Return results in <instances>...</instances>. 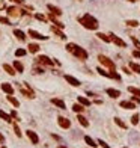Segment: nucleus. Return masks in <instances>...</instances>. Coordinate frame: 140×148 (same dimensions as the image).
<instances>
[{"mask_svg": "<svg viewBox=\"0 0 140 148\" xmlns=\"http://www.w3.org/2000/svg\"><path fill=\"white\" fill-rule=\"evenodd\" d=\"M66 50L69 53H72V55L77 57V59H80V61H88V57H89L88 51H86L84 49H82L80 45L74 44V42H68V44H66Z\"/></svg>", "mask_w": 140, "mask_h": 148, "instance_id": "nucleus-1", "label": "nucleus"}, {"mask_svg": "<svg viewBox=\"0 0 140 148\" xmlns=\"http://www.w3.org/2000/svg\"><path fill=\"white\" fill-rule=\"evenodd\" d=\"M78 21L80 24L83 26L84 29H89V30H96L98 29V20H96L95 17H92L90 14H84L83 17H78Z\"/></svg>", "mask_w": 140, "mask_h": 148, "instance_id": "nucleus-2", "label": "nucleus"}, {"mask_svg": "<svg viewBox=\"0 0 140 148\" xmlns=\"http://www.w3.org/2000/svg\"><path fill=\"white\" fill-rule=\"evenodd\" d=\"M98 61L103 63L105 68H109L110 71H116V63L113 62L110 57H107V56H104V55H100V56H98Z\"/></svg>", "mask_w": 140, "mask_h": 148, "instance_id": "nucleus-3", "label": "nucleus"}, {"mask_svg": "<svg viewBox=\"0 0 140 148\" xmlns=\"http://www.w3.org/2000/svg\"><path fill=\"white\" fill-rule=\"evenodd\" d=\"M109 36H110V41H111V42H115V44H116L117 47H122V49H123V47H127V42L123 41V39H121L119 36H116L115 33H110Z\"/></svg>", "mask_w": 140, "mask_h": 148, "instance_id": "nucleus-4", "label": "nucleus"}, {"mask_svg": "<svg viewBox=\"0 0 140 148\" xmlns=\"http://www.w3.org/2000/svg\"><path fill=\"white\" fill-rule=\"evenodd\" d=\"M36 61H38V63H42V65H48V67H51L53 63H54V62L50 59V57H48V56H44V55H42V56H38Z\"/></svg>", "mask_w": 140, "mask_h": 148, "instance_id": "nucleus-5", "label": "nucleus"}, {"mask_svg": "<svg viewBox=\"0 0 140 148\" xmlns=\"http://www.w3.org/2000/svg\"><path fill=\"white\" fill-rule=\"evenodd\" d=\"M29 36H32V38H35V39H42V41H45L48 38V36L42 35V33H39V32H36L33 29H29Z\"/></svg>", "mask_w": 140, "mask_h": 148, "instance_id": "nucleus-6", "label": "nucleus"}, {"mask_svg": "<svg viewBox=\"0 0 140 148\" xmlns=\"http://www.w3.org/2000/svg\"><path fill=\"white\" fill-rule=\"evenodd\" d=\"M57 123H59V125H60L62 129H69V127H71V121H69L68 118H63V116H59Z\"/></svg>", "mask_w": 140, "mask_h": 148, "instance_id": "nucleus-7", "label": "nucleus"}, {"mask_svg": "<svg viewBox=\"0 0 140 148\" xmlns=\"http://www.w3.org/2000/svg\"><path fill=\"white\" fill-rule=\"evenodd\" d=\"M65 80L71 85V86H80V80H77L75 77L69 76V74H65Z\"/></svg>", "mask_w": 140, "mask_h": 148, "instance_id": "nucleus-8", "label": "nucleus"}, {"mask_svg": "<svg viewBox=\"0 0 140 148\" xmlns=\"http://www.w3.org/2000/svg\"><path fill=\"white\" fill-rule=\"evenodd\" d=\"M21 12H23V11H20L17 6H11V8H8V15H11V17H18Z\"/></svg>", "mask_w": 140, "mask_h": 148, "instance_id": "nucleus-9", "label": "nucleus"}, {"mask_svg": "<svg viewBox=\"0 0 140 148\" xmlns=\"http://www.w3.org/2000/svg\"><path fill=\"white\" fill-rule=\"evenodd\" d=\"M26 133H27V137H29L32 142H33V144H38V142H39V137H38V135L35 133L33 130H27Z\"/></svg>", "mask_w": 140, "mask_h": 148, "instance_id": "nucleus-10", "label": "nucleus"}, {"mask_svg": "<svg viewBox=\"0 0 140 148\" xmlns=\"http://www.w3.org/2000/svg\"><path fill=\"white\" fill-rule=\"evenodd\" d=\"M51 103L54 104V106H57L59 109H66L65 101H63V100H60V98H51Z\"/></svg>", "mask_w": 140, "mask_h": 148, "instance_id": "nucleus-11", "label": "nucleus"}, {"mask_svg": "<svg viewBox=\"0 0 140 148\" xmlns=\"http://www.w3.org/2000/svg\"><path fill=\"white\" fill-rule=\"evenodd\" d=\"M105 92H107V95H109V97H111V98L121 97V91H117V89H113V88H109Z\"/></svg>", "mask_w": 140, "mask_h": 148, "instance_id": "nucleus-12", "label": "nucleus"}, {"mask_svg": "<svg viewBox=\"0 0 140 148\" xmlns=\"http://www.w3.org/2000/svg\"><path fill=\"white\" fill-rule=\"evenodd\" d=\"M2 89L5 92H6L8 95H12L14 94V88L11 86V83H2Z\"/></svg>", "mask_w": 140, "mask_h": 148, "instance_id": "nucleus-13", "label": "nucleus"}, {"mask_svg": "<svg viewBox=\"0 0 140 148\" xmlns=\"http://www.w3.org/2000/svg\"><path fill=\"white\" fill-rule=\"evenodd\" d=\"M121 107L130 110V109H136V104H134L133 101H127V100H125V101H121Z\"/></svg>", "mask_w": 140, "mask_h": 148, "instance_id": "nucleus-14", "label": "nucleus"}, {"mask_svg": "<svg viewBox=\"0 0 140 148\" xmlns=\"http://www.w3.org/2000/svg\"><path fill=\"white\" fill-rule=\"evenodd\" d=\"M3 70L6 71L9 76H15V73H17V71H15V68L11 67V65H8V63H5V65H3Z\"/></svg>", "mask_w": 140, "mask_h": 148, "instance_id": "nucleus-15", "label": "nucleus"}, {"mask_svg": "<svg viewBox=\"0 0 140 148\" xmlns=\"http://www.w3.org/2000/svg\"><path fill=\"white\" fill-rule=\"evenodd\" d=\"M48 11H51V14H54V15H57V17H59V15H62V11L60 9H59L57 6H53V5H48Z\"/></svg>", "mask_w": 140, "mask_h": 148, "instance_id": "nucleus-16", "label": "nucleus"}, {"mask_svg": "<svg viewBox=\"0 0 140 148\" xmlns=\"http://www.w3.org/2000/svg\"><path fill=\"white\" fill-rule=\"evenodd\" d=\"M77 121H78V123L82 124L83 127H89V121L86 119L84 116H82V113H78V115H77Z\"/></svg>", "mask_w": 140, "mask_h": 148, "instance_id": "nucleus-17", "label": "nucleus"}, {"mask_svg": "<svg viewBox=\"0 0 140 148\" xmlns=\"http://www.w3.org/2000/svg\"><path fill=\"white\" fill-rule=\"evenodd\" d=\"M50 20H51L53 23L56 24V27H59V29H63V27H65V24H63V23H60V21H57V20H56L54 14H50Z\"/></svg>", "mask_w": 140, "mask_h": 148, "instance_id": "nucleus-18", "label": "nucleus"}, {"mask_svg": "<svg viewBox=\"0 0 140 148\" xmlns=\"http://www.w3.org/2000/svg\"><path fill=\"white\" fill-rule=\"evenodd\" d=\"M0 118H2V119H5L6 123H12V116H11V115H8L6 112H5V110H0Z\"/></svg>", "mask_w": 140, "mask_h": 148, "instance_id": "nucleus-19", "label": "nucleus"}, {"mask_svg": "<svg viewBox=\"0 0 140 148\" xmlns=\"http://www.w3.org/2000/svg\"><path fill=\"white\" fill-rule=\"evenodd\" d=\"M14 35L17 36V38H18L20 41H24V39H26L24 32H23V30H20V29H15V30H14Z\"/></svg>", "mask_w": 140, "mask_h": 148, "instance_id": "nucleus-20", "label": "nucleus"}, {"mask_svg": "<svg viewBox=\"0 0 140 148\" xmlns=\"http://www.w3.org/2000/svg\"><path fill=\"white\" fill-rule=\"evenodd\" d=\"M21 94L23 95H26L27 98H35V94H33V91L29 88V89H21Z\"/></svg>", "mask_w": 140, "mask_h": 148, "instance_id": "nucleus-21", "label": "nucleus"}, {"mask_svg": "<svg viewBox=\"0 0 140 148\" xmlns=\"http://www.w3.org/2000/svg\"><path fill=\"white\" fill-rule=\"evenodd\" d=\"M84 142H86V144H88L90 148H95V147H96V142H95L90 136H84Z\"/></svg>", "mask_w": 140, "mask_h": 148, "instance_id": "nucleus-22", "label": "nucleus"}, {"mask_svg": "<svg viewBox=\"0 0 140 148\" xmlns=\"http://www.w3.org/2000/svg\"><path fill=\"white\" fill-rule=\"evenodd\" d=\"M72 110H74L75 113H82L83 110H84V106H83V104H80V103H77V104H74V106H72Z\"/></svg>", "mask_w": 140, "mask_h": 148, "instance_id": "nucleus-23", "label": "nucleus"}, {"mask_svg": "<svg viewBox=\"0 0 140 148\" xmlns=\"http://www.w3.org/2000/svg\"><path fill=\"white\" fill-rule=\"evenodd\" d=\"M14 68H15V71H18V73H23L24 71V67H23V63H21L20 61H15L14 62Z\"/></svg>", "mask_w": 140, "mask_h": 148, "instance_id": "nucleus-24", "label": "nucleus"}, {"mask_svg": "<svg viewBox=\"0 0 140 148\" xmlns=\"http://www.w3.org/2000/svg\"><path fill=\"white\" fill-rule=\"evenodd\" d=\"M51 30H53V33H56V35L59 36V38H62V39H65V38H66V36L63 35V32H60V30H59V27H56V26H53Z\"/></svg>", "mask_w": 140, "mask_h": 148, "instance_id": "nucleus-25", "label": "nucleus"}, {"mask_svg": "<svg viewBox=\"0 0 140 148\" xmlns=\"http://www.w3.org/2000/svg\"><path fill=\"white\" fill-rule=\"evenodd\" d=\"M78 103H80V104H83L84 107H88V106H90V101H89V100L86 98V97H82V95L78 97Z\"/></svg>", "mask_w": 140, "mask_h": 148, "instance_id": "nucleus-26", "label": "nucleus"}, {"mask_svg": "<svg viewBox=\"0 0 140 148\" xmlns=\"http://www.w3.org/2000/svg\"><path fill=\"white\" fill-rule=\"evenodd\" d=\"M130 68H131L134 73L140 74V65H139V63H136V62H130Z\"/></svg>", "mask_w": 140, "mask_h": 148, "instance_id": "nucleus-27", "label": "nucleus"}, {"mask_svg": "<svg viewBox=\"0 0 140 148\" xmlns=\"http://www.w3.org/2000/svg\"><path fill=\"white\" fill-rule=\"evenodd\" d=\"M96 71H98V73L101 74V76H104V77H109V79H111V74H110L109 71H105L104 68H101V67H100V68H96Z\"/></svg>", "mask_w": 140, "mask_h": 148, "instance_id": "nucleus-28", "label": "nucleus"}, {"mask_svg": "<svg viewBox=\"0 0 140 148\" xmlns=\"http://www.w3.org/2000/svg\"><path fill=\"white\" fill-rule=\"evenodd\" d=\"M128 92H131L133 95H136V97H140V89H139V88L130 86V88H128Z\"/></svg>", "mask_w": 140, "mask_h": 148, "instance_id": "nucleus-29", "label": "nucleus"}, {"mask_svg": "<svg viewBox=\"0 0 140 148\" xmlns=\"http://www.w3.org/2000/svg\"><path fill=\"white\" fill-rule=\"evenodd\" d=\"M8 101H9V103H12V104L15 106V107H18V106H20V101H18V100L15 98V97H12V95H8Z\"/></svg>", "mask_w": 140, "mask_h": 148, "instance_id": "nucleus-30", "label": "nucleus"}, {"mask_svg": "<svg viewBox=\"0 0 140 148\" xmlns=\"http://www.w3.org/2000/svg\"><path fill=\"white\" fill-rule=\"evenodd\" d=\"M27 49H29L30 53H38V51H39V45H38V44H29Z\"/></svg>", "mask_w": 140, "mask_h": 148, "instance_id": "nucleus-31", "label": "nucleus"}, {"mask_svg": "<svg viewBox=\"0 0 140 148\" xmlns=\"http://www.w3.org/2000/svg\"><path fill=\"white\" fill-rule=\"evenodd\" d=\"M96 36L101 39V41H104V42H110V36L109 35H104V33H96Z\"/></svg>", "mask_w": 140, "mask_h": 148, "instance_id": "nucleus-32", "label": "nucleus"}, {"mask_svg": "<svg viewBox=\"0 0 140 148\" xmlns=\"http://www.w3.org/2000/svg\"><path fill=\"white\" fill-rule=\"evenodd\" d=\"M139 119H140V115H139V113H134V115L131 116V124H133V125H137V124H139Z\"/></svg>", "mask_w": 140, "mask_h": 148, "instance_id": "nucleus-33", "label": "nucleus"}, {"mask_svg": "<svg viewBox=\"0 0 140 148\" xmlns=\"http://www.w3.org/2000/svg\"><path fill=\"white\" fill-rule=\"evenodd\" d=\"M127 26H130V27H137L139 26V21L137 20H127Z\"/></svg>", "mask_w": 140, "mask_h": 148, "instance_id": "nucleus-34", "label": "nucleus"}, {"mask_svg": "<svg viewBox=\"0 0 140 148\" xmlns=\"http://www.w3.org/2000/svg\"><path fill=\"white\" fill-rule=\"evenodd\" d=\"M26 53H27V51H26L24 49H18V50H15V56L21 57V56H26Z\"/></svg>", "mask_w": 140, "mask_h": 148, "instance_id": "nucleus-35", "label": "nucleus"}, {"mask_svg": "<svg viewBox=\"0 0 140 148\" xmlns=\"http://www.w3.org/2000/svg\"><path fill=\"white\" fill-rule=\"evenodd\" d=\"M115 123H116L117 125H119L121 129H127V125H125V124L122 123V119H119V118H115Z\"/></svg>", "mask_w": 140, "mask_h": 148, "instance_id": "nucleus-36", "label": "nucleus"}, {"mask_svg": "<svg viewBox=\"0 0 140 148\" xmlns=\"http://www.w3.org/2000/svg\"><path fill=\"white\" fill-rule=\"evenodd\" d=\"M131 41L134 42V45H136V49H140V41L136 38V36H131Z\"/></svg>", "mask_w": 140, "mask_h": 148, "instance_id": "nucleus-37", "label": "nucleus"}, {"mask_svg": "<svg viewBox=\"0 0 140 148\" xmlns=\"http://www.w3.org/2000/svg\"><path fill=\"white\" fill-rule=\"evenodd\" d=\"M14 130H15V135H17V136L20 137V136H21V131H20V127H18L17 124L14 125Z\"/></svg>", "mask_w": 140, "mask_h": 148, "instance_id": "nucleus-38", "label": "nucleus"}, {"mask_svg": "<svg viewBox=\"0 0 140 148\" xmlns=\"http://www.w3.org/2000/svg\"><path fill=\"white\" fill-rule=\"evenodd\" d=\"M0 23H2V24H11L9 20H8L6 17H0Z\"/></svg>", "mask_w": 140, "mask_h": 148, "instance_id": "nucleus-39", "label": "nucleus"}, {"mask_svg": "<svg viewBox=\"0 0 140 148\" xmlns=\"http://www.w3.org/2000/svg\"><path fill=\"white\" fill-rule=\"evenodd\" d=\"M35 17H36L38 20H39V21H45V20H47V18H45V17H44V15H42V14H36Z\"/></svg>", "mask_w": 140, "mask_h": 148, "instance_id": "nucleus-40", "label": "nucleus"}, {"mask_svg": "<svg viewBox=\"0 0 140 148\" xmlns=\"http://www.w3.org/2000/svg\"><path fill=\"white\" fill-rule=\"evenodd\" d=\"M98 144H100L101 147H103V148H110V147H109V145H107V144H105V142H104V141H101V139L98 141Z\"/></svg>", "mask_w": 140, "mask_h": 148, "instance_id": "nucleus-41", "label": "nucleus"}, {"mask_svg": "<svg viewBox=\"0 0 140 148\" xmlns=\"http://www.w3.org/2000/svg\"><path fill=\"white\" fill-rule=\"evenodd\" d=\"M133 56L137 57V59H140V51H139V50H134V51H133Z\"/></svg>", "mask_w": 140, "mask_h": 148, "instance_id": "nucleus-42", "label": "nucleus"}, {"mask_svg": "<svg viewBox=\"0 0 140 148\" xmlns=\"http://www.w3.org/2000/svg\"><path fill=\"white\" fill-rule=\"evenodd\" d=\"M11 116H12V118H17V119H18V115H17V112H15V110H12V112H11Z\"/></svg>", "mask_w": 140, "mask_h": 148, "instance_id": "nucleus-43", "label": "nucleus"}, {"mask_svg": "<svg viewBox=\"0 0 140 148\" xmlns=\"http://www.w3.org/2000/svg\"><path fill=\"white\" fill-rule=\"evenodd\" d=\"M131 100H133L134 103H140V97H133Z\"/></svg>", "mask_w": 140, "mask_h": 148, "instance_id": "nucleus-44", "label": "nucleus"}, {"mask_svg": "<svg viewBox=\"0 0 140 148\" xmlns=\"http://www.w3.org/2000/svg\"><path fill=\"white\" fill-rule=\"evenodd\" d=\"M11 2H14V3H24V0H11Z\"/></svg>", "mask_w": 140, "mask_h": 148, "instance_id": "nucleus-45", "label": "nucleus"}, {"mask_svg": "<svg viewBox=\"0 0 140 148\" xmlns=\"http://www.w3.org/2000/svg\"><path fill=\"white\" fill-rule=\"evenodd\" d=\"M0 142H5V136L2 133H0Z\"/></svg>", "mask_w": 140, "mask_h": 148, "instance_id": "nucleus-46", "label": "nucleus"}, {"mask_svg": "<svg viewBox=\"0 0 140 148\" xmlns=\"http://www.w3.org/2000/svg\"><path fill=\"white\" fill-rule=\"evenodd\" d=\"M128 2H130V3H136L137 0H128Z\"/></svg>", "mask_w": 140, "mask_h": 148, "instance_id": "nucleus-47", "label": "nucleus"}, {"mask_svg": "<svg viewBox=\"0 0 140 148\" xmlns=\"http://www.w3.org/2000/svg\"><path fill=\"white\" fill-rule=\"evenodd\" d=\"M57 148H66V147H63V145H59Z\"/></svg>", "mask_w": 140, "mask_h": 148, "instance_id": "nucleus-48", "label": "nucleus"}, {"mask_svg": "<svg viewBox=\"0 0 140 148\" xmlns=\"http://www.w3.org/2000/svg\"><path fill=\"white\" fill-rule=\"evenodd\" d=\"M2 148H6V147H2Z\"/></svg>", "mask_w": 140, "mask_h": 148, "instance_id": "nucleus-49", "label": "nucleus"}]
</instances>
